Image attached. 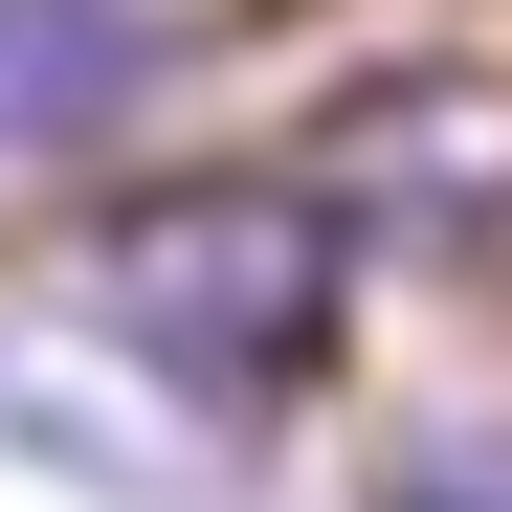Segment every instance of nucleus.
I'll return each mask as SVG.
<instances>
[{"label":"nucleus","mask_w":512,"mask_h":512,"mask_svg":"<svg viewBox=\"0 0 512 512\" xmlns=\"http://www.w3.org/2000/svg\"><path fill=\"white\" fill-rule=\"evenodd\" d=\"M67 312L156 423H268V401H312L334 312H357V223L312 179H156V201L90 223Z\"/></svg>","instance_id":"obj_1"},{"label":"nucleus","mask_w":512,"mask_h":512,"mask_svg":"<svg viewBox=\"0 0 512 512\" xmlns=\"http://www.w3.org/2000/svg\"><path fill=\"white\" fill-rule=\"evenodd\" d=\"M156 90V0H0V156H90Z\"/></svg>","instance_id":"obj_2"},{"label":"nucleus","mask_w":512,"mask_h":512,"mask_svg":"<svg viewBox=\"0 0 512 512\" xmlns=\"http://www.w3.org/2000/svg\"><path fill=\"white\" fill-rule=\"evenodd\" d=\"M379 512H512V446H490V423H446V446L379 468Z\"/></svg>","instance_id":"obj_3"}]
</instances>
